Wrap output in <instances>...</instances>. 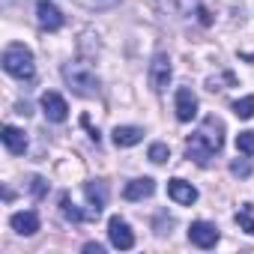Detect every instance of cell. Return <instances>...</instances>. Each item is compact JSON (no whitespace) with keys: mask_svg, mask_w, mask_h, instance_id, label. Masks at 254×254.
Masks as SVG:
<instances>
[{"mask_svg":"<svg viewBox=\"0 0 254 254\" xmlns=\"http://www.w3.org/2000/svg\"><path fill=\"white\" fill-rule=\"evenodd\" d=\"M42 114L51 120V123H63L69 117V105L60 93H42Z\"/></svg>","mask_w":254,"mask_h":254,"instance_id":"8","label":"cell"},{"mask_svg":"<svg viewBox=\"0 0 254 254\" xmlns=\"http://www.w3.org/2000/svg\"><path fill=\"white\" fill-rule=\"evenodd\" d=\"M9 224H12L15 233H21V236H33V233L39 230V215H36L33 209H24V212H15V215L9 218Z\"/></svg>","mask_w":254,"mask_h":254,"instance_id":"11","label":"cell"},{"mask_svg":"<svg viewBox=\"0 0 254 254\" xmlns=\"http://www.w3.org/2000/svg\"><path fill=\"white\" fill-rule=\"evenodd\" d=\"M84 251H87V254H102V245H99V242H87Z\"/></svg>","mask_w":254,"mask_h":254,"instance_id":"24","label":"cell"},{"mask_svg":"<svg viewBox=\"0 0 254 254\" xmlns=\"http://www.w3.org/2000/svg\"><path fill=\"white\" fill-rule=\"evenodd\" d=\"M36 21H39V27L42 30H60L63 27V12L51 3V0H39L36 3Z\"/></svg>","mask_w":254,"mask_h":254,"instance_id":"6","label":"cell"},{"mask_svg":"<svg viewBox=\"0 0 254 254\" xmlns=\"http://www.w3.org/2000/svg\"><path fill=\"white\" fill-rule=\"evenodd\" d=\"M60 212H63V218H66V221H75V224L84 218V212L69 200V194H63V197H60Z\"/></svg>","mask_w":254,"mask_h":254,"instance_id":"16","label":"cell"},{"mask_svg":"<svg viewBox=\"0 0 254 254\" xmlns=\"http://www.w3.org/2000/svg\"><path fill=\"white\" fill-rule=\"evenodd\" d=\"M171 84V57L168 54H156L150 63V87L156 93H162Z\"/></svg>","mask_w":254,"mask_h":254,"instance_id":"5","label":"cell"},{"mask_svg":"<svg viewBox=\"0 0 254 254\" xmlns=\"http://www.w3.org/2000/svg\"><path fill=\"white\" fill-rule=\"evenodd\" d=\"M233 114H236L239 120H251V117H254V96L236 99V102H233Z\"/></svg>","mask_w":254,"mask_h":254,"instance_id":"17","label":"cell"},{"mask_svg":"<svg viewBox=\"0 0 254 254\" xmlns=\"http://www.w3.org/2000/svg\"><path fill=\"white\" fill-rule=\"evenodd\" d=\"M144 141V129H138V126H117L114 129V144L117 147H135Z\"/></svg>","mask_w":254,"mask_h":254,"instance_id":"14","label":"cell"},{"mask_svg":"<svg viewBox=\"0 0 254 254\" xmlns=\"http://www.w3.org/2000/svg\"><path fill=\"white\" fill-rule=\"evenodd\" d=\"M236 150L245 156H254V132H239L236 135Z\"/></svg>","mask_w":254,"mask_h":254,"instance_id":"19","label":"cell"},{"mask_svg":"<svg viewBox=\"0 0 254 254\" xmlns=\"http://www.w3.org/2000/svg\"><path fill=\"white\" fill-rule=\"evenodd\" d=\"M108 239H111V245L120 248V251H129V248L135 245V233H132V227L126 224L120 215H114V218L108 221Z\"/></svg>","mask_w":254,"mask_h":254,"instance_id":"4","label":"cell"},{"mask_svg":"<svg viewBox=\"0 0 254 254\" xmlns=\"http://www.w3.org/2000/svg\"><path fill=\"white\" fill-rule=\"evenodd\" d=\"M168 159H171V150H168V144H153V147H150V162L162 165V162H168Z\"/></svg>","mask_w":254,"mask_h":254,"instance_id":"20","label":"cell"},{"mask_svg":"<svg viewBox=\"0 0 254 254\" xmlns=\"http://www.w3.org/2000/svg\"><path fill=\"white\" fill-rule=\"evenodd\" d=\"M63 78H66L69 90H75L78 96H96L99 93V78L87 63H66Z\"/></svg>","mask_w":254,"mask_h":254,"instance_id":"2","label":"cell"},{"mask_svg":"<svg viewBox=\"0 0 254 254\" xmlns=\"http://www.w3.org/2000/svg\"><path fill=\"white\" fill-rule=\"evenodd\" d=\"M84 194H87V200L93 203V209H96V212H102V206L108 203V186H105L102 180L87 183V186H84Z\"/></svg>","mask_w":254,"mask_h":254,"instance_id":"15","label":"cell"},{"mask_svg":"<svg viewBox=\"0 0 254 254\" xmlns=\"http://www.w3.org/2000/svg\"><path fill=\"white\" fill-rule=\"evenodd\" d=\"M197 117V96L191 87H180L177 90V120L180 123H191Z\"/></svg>","mask_w":254,"mask_h":254,"instance_id":"7","label":"cell"},{"mask_svg":"<svg viewBox=\"0 0 254 254\" xmlns=\"http://www.w3.org/2000/svg\"><path fill=\"white\" fill-rule=\"evenodd\" d=\"M153 191H156V183H153L150 177H141V180H132L129 186H126L123 197H126V200H144V197H150Z\"/></svg>","mask_w":254,"mask_h":254,"instance_id":"13","label":"cell"},{"mask_svg":"<svg viewBox=\"0 0 254 254\" xmlns=\"http://www.w3.org/2000/svg\"><path fill=\"white\" fill-rule=\"evenodd\" d=\"M3 144H6V150L12 153V156H21L24 150H27V135L21 132V129H15V126H3Z\"/></svg>","mask_w":254,"mask_h":254,"instance_id":"12","label":"cell"},{"mask_svg":"<svg viewBox=\"0 0 254 254\" xmlns=\"http://www.w3.org/2000/svg\"><path fill=\"white\" fill-rule=\"evenodd\" d=\"M3 69H6L12 78L30 81V78H33V72H36L30 48H24V45H18V42H15V45H9V48L3 51Z\"/></svg>","mask_w":254,"mask_h":254,"instance_id":"3","label":"cell"},{"mask_svg":"<svg viewBox=\"0 0 254 254\" xmlns=\"http://www.w3.org/2000/svg\"><path fill=\"white\" fill-rule=\"evenodd\" d=\"M189 239L197 245V248H212L218 242V227L209 224V221H194L189 227Z\"/></svg>","mask_w":254,"mask_h":254,"instance_id":"9","label":"cell"},{"mask_svg":"<svg viewBox=\"0 0 254 254\" xmlns=\"http://www.w3.org/2000/svg\"><path fill=\"white\" fill-rule=\"evenodd\" d=\"M168 194H171V200H177L180 206H191V203L197 200V189H194L191 183H186V180H171V183H168Z\"/></svg>","mask_w":254,"mask_h":254,"instance_id":"10","label":"cell"},{"mask_svg":"<svg viewBox=\"0 0 254 254\" xmlns=\"http://www.w3.org/2000/svg\"><path fill=\"white\" fill-rule=\"evenodd\" d=\"M251 212H254V206H251V203H245V206H242V209L236 212V224H239L242 230H248V233L254 236V215H251Z\"/></svg>","mask_w":254,"mask_h":254,"instance_id":"18","label":"cell"},{"mask_svg":"<svg viewBox=\"0 0 254 254\" xmlns=\"http://www.w3.org/2000/svg\"><path fill=\"white\" fill-rule=\"evenodd\" d=\"M221 147H224V126H221V120L206 117V120L200 123V129L189 138L186 156H189L191 162H197V165H206Z\"/></svg>","mask_w":254,"mask_h":254,"instance_id":"1","label":"cell"},{"mask_svg":"<svg viewBox=\"0 0 254 254\" xmlns=\"http://www.w3.org/2000/svg\"><path fill=\"white\" fill-rule=\"evenodd\" d=\"M230 174H236V177H248V174H251V162H248V159H236V162H230Z\"/></svg>","mask_w":254,"mask_h":254,"instance_id":"21","label":"cell"},{"mask_svg":"<svg viewBox=\"0 0 254 254\" xmlns=\"http://www.w3.org/2000/svg\"><path fill=\"white\" fill-rule=\"evenodd\" d=\"M78 3H84V6H90V9H108V6L117 3V0H78Z\"/></svg>","mask_w":254,"mask_h":254,"instance_id":"23","label":"cell"},{"mask_svg":"<svg viewBox=\"0 0 254 254\" xmlns=\"http://www.w3.org/2000/svg\"><path fill=\"white\" fill-rule=\"evenodd\" d=\"M30 191H33L36 197H42V194L48 191V183H45L42 177H33V180H30Z\"/></svg>","mask_w":254,"mask_h":254,"instance_id":"22","label":"cell"}]
</instances>
